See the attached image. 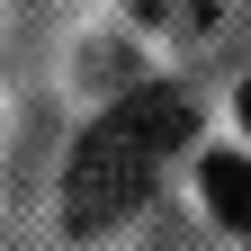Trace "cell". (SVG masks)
<instances>
[{"label": "cell", "mask_w": 251, "mask_h": 251, "mask_svg": "<svg viewBox=\"0 0 251 251\" xmlns=\"http://www.w3.org/2000/svg\"><path fill=\"white\" fill-rule=\"evenodd\" d=\"M198 188H206V206L225 215L233 233H251V162H242V152H206V162H198Z\"/></svg>", "instance_id": "7a4b0ae2"}, {"label": "cell", "mask_w": 251, "mask_h": 251, "mask_svg": "<svg viewBox=\"0 0 251 251\" xmlns=\"http://www.w3.org/2000/svg\"><path fill=\"white\" fill-rule=\"evenodd\" d=\"M188 135H198V108H188L179 90H135V99H117L72 144V171H63V215H72V233H108L117 215H135L152 198V179H162V162Z\"/></svg>", "instance_id": "6da1fadb"}, {"label": "cell", "mask_w": 251, "mask_h": 251, "mask_svg": "<svg viewBox=\"0 0 251 251\" xmlns=\"http://www.w3.org/2000/svg\"><path fill=\"white\" fill-rule=\"evenodd\" d=\"M135 9H144L152 27H162V36H206V27L225 18L233 0H135Z\"/></svg>", "instance_id": "3957f363"}, {"label": "cell", "mask_w": 251, "mask_h": 251, "mask_svg": "<svg viewBox=\"0 0 251 251\" xmlns=\"http://www.w3.org/2000/svg\"><path fill=\"white\" fill-rule=\"evenodd\" d=\"M242 126H251V81H242Z\"/></svg>", "instance_id": "277c9868"}]
</instances>
